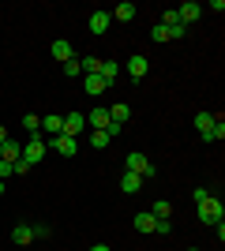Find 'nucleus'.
Instances as JSON below:
<instances>
[{
    "label": "nucleus",
    "instance_id": "8",
    "mask_svg": "<svg viewBox=\"0 0 225 251\" xmlns=\"http://www.w3.org/2000/svg\"><path fill=\"white\" fill-rule=\"evenodd\" d=\"M109 19H117V23H131V19H135V4H131V0H120L117 8L109 11Z\"/></svg>",
    "mask_w": 225,
    "mask_h": 251
},
{
    "label": "nucleus",
    "instance_id": "32",
    "mask_svg": "<svg viewBox=\"0 0 225 251\" xmlns=\"http://www.w3.org/2000/svg\"><path fill=\"white\" fill-rule=\"evenodd\" d=\"M90 251H109V248H105V244H94V248H90Z\"/></svg>",
    "mask_w": 225,
    "mask_h": 251
},
{
    "label": "nucleus",
    "instance_id": "14",
    "mask_svg": "<svg viewBox=\"0 0 225 251\" xmlns=\"http://www.w3.org/2000/svg\"><path fill=\"white\" fill-rule=\"evenodd\" d=\"M19 157H23V147L15 139H8V143L0 147V161H19Z\"/></svg>",
    "mask_w": 225,
    "mask_h": 251
},
{
    "label": "nucleus",
    "instance_id": "30",
    "mask_svg": "<svg viewBox=\"0 0 225 251\" xmlns=\"http://www.w3.org/2000/svg\"><path fill=\"white\" fill-rule=\"evenodd\" d=\"M203 11H225V0H210V4H206Z\"/></svg>",
    "mask_w": 225,
    "mask_h": 251
},
{
    "label": "nucleus",
    "instance_id": "3",
    "mask_svg": "<svg viewBox=\"0 0 225 251\" xmlns=\"http://www.w3.org/2000/svg\"><path fill=\"white\" fill-rule=\"evenodd\" d=\"M45 157V143L42 139H30V143H26V147H23V161H26V165H38V161H42Z\"/></svg>",
    "mask_w": 225,
    "mask_h": 251
},
{
    "label": "nucleus",
    "instance_id": "1",
    "mask_svg": "<svg viewBox=\"0 0 225 251\" xmlns=\"http://www.w3.org/2000/svg\"><path fill=\"white\" fill-rule=\"evenodd\" d=\"M195 210H199V221H206V225H218V221L225 218L222 199H214V195H206L203 202H195Z\"/></svg>",
    "mask_w": 225,
    "mask_h": 251
},
{
    "label": "nucleus",
    "instance_id": "18",
    "mask_svg": "<svg viewBox=\"0 0 225 251\" xmlns=\"http://www.w3.org/2000/svg\"><path fill=\"white\" fill-rule=\"evenodd\" d=\"M154 221H158V218H154L150 210H147V214H135V229H139V232H154Z\"/></svg>",
    "mask_w": 225,
    "mask_h": 251
},
{
    "label": "nucleus",
    "instance_id": "13",
    "mask_svg": "<svg viewBox=\"0 0 225 251\" xmlns=\"http://www.w3.org/2000/svg\"><path fill=\"white\" fill-rule=\"evenodd\" d=\"M11 240L19 244V248H26V244L34 240V225H15V229H11Z\"/></svg>",
    "mask_w": 225,
    "mask_h": 251
},
{
    "label": "nucleus",
    "instance_id": "9",
    "mask_svg": "<svg viewBox=\"0 0 225 251\" xmlns=\"http://www.w3.org/2000/svg\"><path fill=\"white\" fill-rule=\"evenodd\" d=\"M86 26H90V34H98V38H101V34H105L109 26H113V19H109V11H94Z\"/></svg>",
    "mask_w": 225,
    "mask_h": 251
},
{
    "label": "nucleus",
    "instance_id": "33",
    "mask_svg": "<svg viewBox=\"0 0 225 251\" xmlns=\"http://www.w3.org/2000/svg\"><path fill=\"white\" fill-rule=\"evenodd\" d=\"M0 195H4V180H0Z\"/></svg>",
    "mask_w": 225,
    "mask_h": 251
},
{
    "label": "nucleus",
    "instance_id": "7",
    "mask_svg": "<svg viewBox=\"0 0 225 251\" xmlns=\"http://www.w3.org/2000/svg\"><path fill=\"white\" fill-rule=\"evenodd\" d=\"M83 127H86V116H83V113H68V116H64V131H60V135H72V139H75Z\"/></svg>",
    "mask_w": 225,
    "mask_h": 251
},
{
    "label": "nucleus",
    "instance_id": "10",
    "mask_svg": "<svg viewBox=\"0 0 225 251\" xmlns=\"http://www.w3.org/2000/svg\"><path fill=\"white\" fill-rule=\"evenodd\" d=\"M53 150L64 157H75V150H79V143H75L72 135H53Z\"/></svg>",
    "mask_w": 225,
    "mask_h": 251
},
{
    "label": "nucleus",
    "instance_id": "15",
    "mask_svg": "<svg viewBox=\"0 0 225 251\" xmlns=\"http://www.w3.org/2000/svg\"><path fill=\"white\" fill-rule=\"evenodd\" d=\"M42 131H53V135H60V131H64V116H56V113L42 116Z\"/></svg>",
    "mask_w": 225,
    "mask_h": 251
},
{
    "label": "nucleus",
    "instance_id": "29",
    "mask_svg": "<svg viewBox=\"0 0 225 251\" xmlns=\"http://www.w3.org/2000/svg\"><path fill=\"white\" fill-rule=\"evenodd\" d=\"M11 165H15V161H0V180H8V176H11Z\"/></svg>",
    "mask_w": 225,
    "mask_h": 251
},
{
    "label": "nucleus",
    "instance_id": "21",
    "mask_svg": "<svg viewBox=\"0 0 225 251\" xmlns=\"http://www.w3.org/2000/svg\"><path fill=\"white\" fill-rule=\"evenodd\" d=\"M109 143H113V139H109L105 131H90V147H94V150H105Z\"/></svg>",
    "mask_w": 225,
    "mask_h": 251
},
{
    "label": "nucleus",
    "instance_id": "23",
    "mask_svg": "<svg viewBox=\"0 0 225 251\" xmlns=\"http://www.w3.org/2000/svg\"><path fill=\"white\" fill-rule=\"evenodd\" d=\"M64 75H68V79H75V75H83V68H79V56L64 64Z\"/></svg>",
    "mask_w": 225,
    "mask_h": 251
},
{
    "label": "nucleus",
    "instance_id": "27",
    "mask_svg": "<svg viewBox=\"0 0 225 251\" xmlns=\"http://www.w3.org/2000/svg\"><path fill=\"white\" fill-rule=\"evenodd\" d=\"M23 173H30V165H26V161H23V157H19V161L11 165V176H23Z\"/></svg>",
    "mask_w": 225,
    "mask_h": 251
},
{
    "label": "nucleus",
    "instance_id": "28",
    "mask_svg": "<svg viewBox=\"0 0 225 251\" xmlns=\"http://www.w3.org/2000/svg\"><path fill=\"white\" fill-rule=\"evenodd\" d=\"M169 229H173V225H169V218H158V221H154V232H161V236H165Z\"/></svg>",
    "mask_w": 225,
    "mask_h": 251
},
{
    "label": "nucleus",
    "instance_id": "5",
    "mask_svg": "<svg viewBox=\"0 0 225 251\" xmlns=\"http://www.w3.org/2000/svg\"><path fill=\"white\" fill-rule=\"evenodd\" d=\"M83 90H86L90 98H101V94L109 90V83L101 79V75H83Z\"/></svg>",
    "mask_w": 225,
    "mask_h": 251
},
{
    "label": "nucleus",
    "instance_id": "11",
    "mask_svg": "<svg viewBox=\"0 0 225 251\" xmlns=\"http://www.w3.org/2000/svg\"><path fill=\"white\" fill-rule=\"evenodd\" d=\"M86 124L94 127V131H109V124H113V120H109V109H101V105H98L94 113L86 116Z\"/></svg>",
    "mask_w": 225,
    "mask_h": 251
},
{
    "label": "nucleus",
    "instance_id": "16",
    "mask_svg": "<svg viewBox=\"0 0 225 251\" xmlns=\"http://www.w3.org/2000/svg\"><path fill=\"white\" fill-rule=\"evenodd\" d=\"M98 75L113 86V83H117V75H120V64H117V60H101V72H98Z\"/></svg>",
    "mask_w": 225,
    "mask_h": 251
},
{
    "label": "nucleus",
    "instance_id": "22",
    "mask_svg": "<svg viewBox=\"0 0 225 251\" xmlns=\"http://www.w3.org/2000/svg\"><path fill=\"white\" fill-rule=\"evenodd\" d=\"M150 214H154V218H169V214H173V202H169V199H158Z\"/></svg>",
    "mask_w": 225,
    "mask_h": 251
},
{
    "label": "nucleus",
    "instance_id": "12",
    "mask_svg": "<svg viewBox=\"0 0 225 251\" xmlns=\"http://www.w3.org/2000/svg\"><path fill=\"white\" fill-rule=\"evenodd\" d=\"M49 52H53V60H60V64L75 60V49H72V42H53V45H49Z\"/></svg>",
    "mask_w": 225,
    "mask_h": 251
},
{
    "label": "nucleus",
    "instance_id": "19",
    "mask_svg": "<svg viewBox=\"0 0 225 251\" xmlns=\"http://www.w3.org/2000/svg\"><path fill=\"white\" fill-rule=\"evenodd\" d=\"M128 105H113V109H109V120H113V124H120V127H124V124H128Z\"/></svg>",
    "mask_w": 225,
    "mask_h": 251
},
{
    "label": "nucleus",
    "instance_id": "24",
    "mask_svg": "<svg viewBox=\"0 0 225 251\" xmlns=\"http://www.w3.org/2000/svg\"><path fill=\"white\" fill-rule=\"evenodd\" d=\"M150 38H154V42H169V30H165L161 23H154V30H150Z\"/></svg>",
    "mask_w": 225,
    "mask_h": 251
},
{
    "label": "nucleus",
    "instance_id": "4",
    "mask_svg": "<svg viewBox=\"0 0 225 251\" xmlns=\"http://www.w3.org/2000/svg\"><path fill=\"white\" fill-rule=\"evenodd\" d=\"M199 15H203V4H195V0H188V4H180V8H176V19H180L184 26H188V23H195Z\"/></svg>",
    "mask_w": 225,
    "mask_h": 251
},
{
    "label": "nucleus",
    "instance_id": "17",
    "mask_svg": "<svg viewBox=\"0 0 225 251\" xmlns=\"http://www.w3.org/2000/svg\"><path fill=\"white\" fill-rule=\"evenodd\" d=\"M120 188H124V191L131 195V191H139V188H143V176H139V173H124V180H120Z\"/></svg>",
    "mask_w": 225,
    "mask_h": 251
},
{
    "label": "nucleus",
    "instance_id": "2",
    "mask_svg": "<svg viewBox=\"0 0 225 251\" xmlns=\"http://www.w3.org/2000/svg\"><path fill=\"white\" fill-rule=\"evenodd\" d=\"M124 161H128V173H139L143 180L158 176V165H154V161H147V154H139V150H131V154L124 157Z\"/></svg>",
    "mask_w": 225,
    "mask_h": 251
},
{
    "label": "nucleus",
    "instance_id": "26",
    "mask_svg": "<svg viewBox=\"0 0 225 251\" xmlns=\"http://www.w3.org/2000/svg\"><path fill=\"white\" fill-rule=\"evenodd\" d=\"M176 23H180V19H176V8H173V11H161V26H176Z\"/></svg>",
    "mask_w": 225,
    "mask_h": 251
},
{
    "label": "nucleus",
    "instance_id": "25",
    "mask_svg": "<svg viewBox=\"0 0 225 251\" xmlns=\"http://www.w3.org/2000/svg\"><path fill=\"white\" fill-rule=\"evenodd\" d=\"M49 236H53L49 225H34V240H49Z\"/></svg>",
    "mask_w": 225,
    "mask_h": 251
},
{
    "label": "nucleus",
    "instance_id": "20",
    "mask_svg": "<svg viewBox=\"0 0 225 251\" xmlns=\"http://www.w3.org/2000/svg\"><path fill=\"white\" fill-rule=\"evenodd\" d=\"M23 127H26V131H30V135L38 139V131H42V116H34V113H26V116H23Z\"/></svg>",
    "mask_w": 225,
    "mask_h": 251
},
{
    "label": "nucleus",
    "instance_id": "31",
    "mask_svg": "<svg viewBox=\"0 0 225 251\" xmlns=\"http://www.w3.org/2000/svg\"><path fill=\"white\" fill-rule=\"evenodd\" d=\"M4 143H8V127L0 124V147H4Z\"/></svg>",
    "mask_w": 225,
    "mask_h": 251
},
{
    "label": "nucleus",
    "instance_id": "6",
    "mask_svg": "<svg viewBox=\"0 0 225 251\" xmlns=\"http://www.w3.org/2000/svg\"><path fill=\"white\" fill-rule=\"evenodd\" d=\"M150 72V60L143 56V52H135V56H128V75L131 79H143V75Z\"/></svg>",
    "mask_w": 225,
    "mask_h": 251
}]
</instances>
